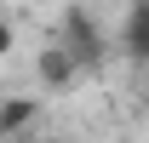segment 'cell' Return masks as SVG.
<instances>
[{"label":"cell","mask_w":149,"mask_h":143,"mask_svg":"<svg viewBox=\"0 0 149 143\" xmlns=\"http://www.w3.org/2000/svg\"><path fill=\"white\" fill-rule=\"evenodd\" d=\"M63 52H69L74 63H97L103 46H97V29H92L86 12H69V17H63Z\"/></svg>","instance_id":"1"},{"label":"cell","mask_w":149,"mask_h":143,"mask_svg":"<svg viewBox=\"0 0 149 143\" xmlns=\"http://www.w3.org/2000/svg\"><path fill=\"white\" fill-rule=\"evenodd\" d=\"M120 46L132 57H149V0H132L126 23H120Z\"/></svg>","instance_id":"2"},{"label":"cell","mask_w":149,"mask_h":143,"mask_svg":"<svg viewBox=\"0 0 149 143\" xmlns=\"http://www.w3.org/2000/svg\"><path fill=\"white\" fill-rule=\"evenodd\" d=\"M74 74H80V63H74V57L63 52V46H52V52L40 57V80H46V86H57V92H63V86L74 80Z\"/></svg>","instance_id":"3"},{"label":"cell","mask_w":149,"mask_h":143,"mask_svg":"<svg viewBox=\"0 0 149 143\" xmlns=\"http://www.w3.org/2000/svg\"><path fill=\"white\" fill-rule=\"evenodd\" d=\"M29 115H35V103H6V109H0V137H6V132H17Z\"/></svg>","instance_id":"4"},{"label":"cell","mask_w":149,"mask_h":143,"mask_svg":"<svg viewBox=\"0 0 149 143\" xmlns=\"http://www.w3.org/2000/svg\"><path fill=\"white\" fill-rule=\"evenodd\" d=\"M6 52H12V23L0 17V57H6Z\"/></svg>","instance_id":"5"},{"label":"cell","mask_w":149,"mask_h":143,"mask_svg":"<svg viewBox=\"0 0 149 143\" xmlns=\"http://www.w3.org/2000/svg\"><path fill=\"white\" fill-rule=\"evenodd\" d=\"M143 103H149V92H143Z\"/></svg>","instance_id":"6"}]
</instances>
